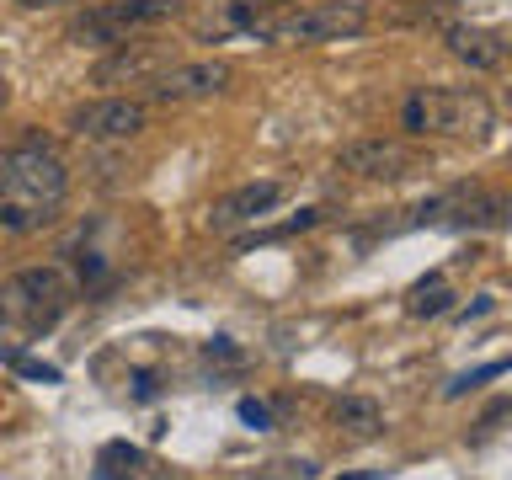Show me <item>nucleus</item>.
<instances>
[{
    "label": "nucleus",
    "instance_id": "nucleus-17",
    "mask_svg": "<svg viewBox=\"0 0 512 480\" xmlns=\"http://www.w3.org/2000/svg\"><path fill=\"white\" fill-rule=\"evenodd\" d=\"M235 416H240L246 427H256V432H267V427H272V406H267V400H251V395L235 406Z\"/></svg>",
    "mask_w": 512,
    "mask_h": 480
},
{
    "label": "nucleus",
    "instance_id": "nucleus-12",
    "mask_svg": "<svg viewBox=\"0 0 512 480\" xmlns=\"http://www.w3.org/2000/svg\"><path fill=\"white\" fill-rule=\"evenodd\" d=\"M406 310H411L416 320H438V315H448V310H454V294H448V288H443V278L432 272V278H422V283L411 288Z\"/></svg>",
    "mask_w": 512,
    "mask_h": 480
},
{
    "label": "nucleus",
    "instance_id": "nucleus-10",
    "mask_svg": "<svg viewBox=\"0 0 512 480\" xmlns=\"http://www.w3.org/2000/svg\"><path fill=\"white\" fill-rule=\"evenodd\" d=\"M443 43H448V54H454L459 64H470L475 75H486V70H502V59H507V38L502 32H491V27H443Z\"/></svg>",
    "mask_w": 512,
    "mask_h": 480
},
{
    "label": "nucleus",
    "instance_id": "nucleus-24",
    "mask_svg": "<svg viewBox=\"0 0 512 480\" xmlns=\"http://www.w3.org/2000/svg\"><path fill=\"white\" fill-rule=\"evenodd\" d=\"M342 480H379V470H352V475H342Z\"/></svg>",
    "mask_w": 512,
    "mask_h": 480
},
{
    "label": "nucleus",
    "instance_id": "nucleus-6",
    "mask_svg": "<svg viewBox=\"0 0 512 480\" xmlns=\"http://www.w3.org/2000/svg\"><path fill=\"white\" fill-rule=\"evenodd\" d=\"M336 171H352L363 182H400L416 171V150H406L400 139H358L336 150Z\"/></svg>",
    "mask_w": 512,
    "mask_h": 480
},
{
    "label": "nucleus",
    "instance_id": "nucleus-20",
    "mask_svg": "<svg viewBox=\"0 0 512 480\" xmlns=\"http://www.w3.org/2000/svg\"><path fill=\"white\" fill-rule=\"evenodd\" d=\"M155 395H160V374L139 368V374H134V400H155Z\"/></svg>",
    "mask_w": 512,
    "mask_h": 480
},
{
    "label": "nucleus",
    "instance_id": "nucleus-15",
    "mask_svg": "<svg viewBox=\"0 0 512 480\" xmlns=\"http://www.w3.org/2000/svg\"><path fill=\"white\" fill-rule=\"evenodd\" d=\"M0 363L16 368L22 379H38V384H59V368L54 363H43V358H27L22 347H0Z\"/></svg>",
    "mask_w": 512,
    "mask_h": 480
},
{
    "label": "nucleus",
    "instance_id": "nucleus-7",
    "mask_svg": "<svg viewBox=\"0 0 512 480\" xmlns=\"http://www.w3.org/2000/svg\"><path fill=\"white\" fill-rule=\"evenodd\" d=\"M144 123H150V112L144 102H128V96H107V102H86L70 118V128L80 139H102V144H118V139H134L144 134Z\"/></svg>",
    "mask_w": 512,
    "mask_h": 480
},
{
    "label": "nucleus",
    "instance_id": "nucleus-26",
    "mask_svg": "<svg viewBox=\"0 0 512 480\" xmlns=\"http://www.w3.org/2000/svg\"><path fill=\"white\" fill-rule=\"evenodd\" d=\"M0 320H6V304H0Z\"/></svg>",
    "mask_w": 512,
    "mask_h": 480
},
{
    "label": "nucleus",
    "instance_id": "nucleus-8",
    "mask_svg": "<svg viewBox=\"0 0 512 480\" xmlns=\"http://www.w3.org/2000/svg\"><path fill=\"white\" fill-rule=\"evenodd\" d=\"M278 203H283L278 182H246V187L214 198V208H208V230H214V235H235V230H246V224H256L262 214H272Z\"/></svg>",
    "mask_w": 512,
    "mask_h": 480
},
{
    "label": "nucleus",
    "instance_id": "nucleus-2",
    "mask_svg": "<svg viewBox=\"0 0 512 480\" xmlns=\"http://www.w3.org/2000/svg\"><path fill=\"white\" fill-rule=\"evenodd\" d=\"M400 128L411 139L427 134H454V139H486L496 128V107L475 86H416L400 102Z\"/></svg>",
    "mask_w": 512,
    "mask_h": 480
},
{
    "label": "nucleus",
    "instance_id": "nucleus-22",
    "mask_svg": "<svg viewBox=\"0 0 512 480\" xmlns=\"http://www.w3.org/2000/svg\"><path fill=\"white\" fill-rule=\"evenodd\" d=\"M480 315H491V294H480L475 304H464V310H459V320H480Z\"/></svg>",
    "mask_w": 512,
    "mask_h": 480
},
{
    "label": "nucleus",
    "instance_id": "nucleus-18",
    "mask_svg": "<svg viewBox=\"0 0 512 480\" xmlns=\"http://www.w3.org/2000/svg\"><path fill=\"white\" fill-rule=\"evenodd\" d=\"M320 224V208H299L294 219L283 224V230H272V235H256V240H283V235H299V230H315Z\"/></svg>",
    "mask_w": 512,
    "mask_h": 480
},
{
    "label": "nucleus",
    "instance_id": "nucleus-9",
    "mask_svg": "<svg viewBox=\"0 0 512 480\" xmlns=\"http://www.w3.org/2000/svg\"><path fill=\"white\" fill-rule=\"evenodd\" d=\"M224 86H230V64L198 59V64H176V70L155 75L150 96H155V102H203V96H214Z\"/></svg>",
    "mask_w": 512,
    "mask_h": 480
},
{
    "label": "nucleus",
    "instance_id": "nucleus-1",
    "mask_svg": "<svg viewBox=\"0 0 512 480\" xmlns=\"http://www.w3.org/2000/svg\"><path fill=\"white\" fill-rule=\"evenodd\" d=\"M64 192H70V166L59 150L38 134H27L16 150L0 155V230L32 235L59 219Z\"/></svg>",
    "mask_w": 512,
    "mask_h": 480
},
{
    "label": "nucleus",
    "instance_id": "nucleus-5",
    "mask_svg": "<svg viewBox=\"0 0 512 480\" xmlns=\"http://www.w3.org/2000/svg\"><path fill=\"white\" fill-rule=\"evenodd\" d=\"M176 11H182V0H107V6H91L86 16H80V22L70 27V38L118 48V43H128V32L160 27V22H171Z\"/></svg>",
    "mask_w": 512,
    "mask_h": 480
},
{
    "label": "nucleus",
    "instance_id": "nucleus-25",
    "mask_svg": "<svg viewBox=\"0 0 512 480\" xmlns=\"http://www.w3.org/2000/svg\"><path fill=\"white\" fill-rule=\"evenodd\" d=\"M251 6H278V0H251Z\"/></svg>",
    "mask_w": 512,
    "mask_h": 480
},
{
    "label": "nucleus",
    "instance_id": "nucleus-23",
    "mask_svg": "<svg viewBox=\"0 0 512 480\" xmlns=\"http://www.w3.org/2000/svg\"><path fill=\"white\" fill-rule=\"evenodd\" d=\"M16 6H27V11H48V6H64V0H16Z\"/></svg>",
    "mask_w": 512,
    "mask_h": 480
},
{
    "label": "nucleus",
    "instance_id": "nucleus-4",
    "mask_svg": "<svg viewBox=\"0 0 512 480\" xmlns=\"http://www.w3.org/2000/svg\"><path fill=\"white\" fill-rule=\"evenodd\" d=\"M0 304H6V320L16 315L27 336H43L59 326V315L70 310V283L54 267H27L0 288Z\"/></svg>",
    "mask_w": 512,
    "mask_h": 480
},
{
    "label": "nucleus",
    "instance_id": "nucleus-14",
    "mask_svg": "<svg viewBox=\"0 0 512 480\" xmlns=\"http://www.w3.org/2000/svg\"><path fill=\"white\" fill-rule=\"evenodd\" d=\"M507 368H512L507 358H491V363H480V368H470V374L448 379V384H443V395H448V400H459V395H470V390H480V384H486V379H502Z\"/></svg>",
    "mask_w": 512,
    "mask_h": 480
},
{
    "label": "nucleus",
    "instance_id": "nucleus-11",
    "mask_svg": "<svg viewBox=\"0 0 512 480\" xmlns=\"http://www.w3.org/2000/svg\"><path fill=\"white\" fill-rule=\"evenodd\" d=\"M336 427H347L352 438H379L384 411L368 395H342V400H336Z\"/></svg>",
    "mask_w": 512,
    "mask_h": 480
},
{
    "label": "nucleus",
    "instance_id": "nucleus-3",
    "mask_svg": "<svg viewBox=\"0 0 512 480\" xmlns=\"http://www.w3.org/2000/svg\"><path fill=\"white\" fill-rule=\"evenodd\" d=\"M368 27V6L363 0H315L304 11H288V16H251V38H267V43H336V38H352V32Z\"/></svg>",
    "mask_w": 512,
    "mask_h": 480
},
{
    "label": "nucleus",
    "instance_id": "nucleus-27",
    "mask_svg": "<svg viewBox=\"0 0 512 480\" xmlns=\"http://www.w3.org/2000/svg\"><path fill=\"white\" fill-rule=\"evenodd\" d=\"M91 6H107V0H91Z\"/></svg>",
    "mask_w": 512,
    "mask_h": 480
},
{
    "label": "nucleus",
    "instance_id": "nucleus-16",
    "mask_svg": "<svg viewBox=\"0 0 512 480\" xmlns=\"http://www.w3.org/2000/svg\"><path fill=\"white\" fill-rule=\"evenodd\" d=\"M150 64H155V48H139V54H118L112 64H102V80H112V75H150Z\"/></svg>",
    "mask_w": 512,
    "mask_h": 480
},
{
    "label": "nucleus",
    "instance_id": "nucleus-19",
    "mask_svg": "<svg viewBox=\"0 0 512 480\" xmlns=\"http://www.w3.org/2000/svg\"><path fill=\"white\" fill-rule=\"evenodd\" d=\"M203 358L208 363H240V347L230 342V336H214V342H203Z\"/></svg>",
    "mask_w": 512,
    "mask_h": 480
},
{
    "label": "nucleus",
    "instance_id": "nucleus-21",
    "mask_svg": "<svg viewBox=\"0 0 512 480\" xmlns=\"http://www.w3.org/2000/svg\"><path fill=\"white\" fill-rule=\"evenodd\" d=\"M512 406H507V400H496V406H486V416H480V432H496V427H502V416H507Z\"/></svg>",
    "mask_w": 512,
    "mask_h": 480
},
{
    "label": "nucleus",
    "instance_id": "nucleus-13",
    "mask_svg": "<svg viewBox=\"0 0 512 480\" xmlns=\"http://www.w3.org/2000/svg\"><path fill=\"white\" fill-rule=\"evenodd\" d=\"M139 464H144V454L134 443H107L102 459H96V480H134Z\"/></svg>",
    "mask_w": 512,
    "mask_h": 480
}]
</instances>
